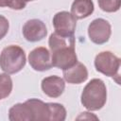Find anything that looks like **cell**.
<instances>
[{
  "label": "cell",
  "mask_w": 121,
  "mask_h": 121,
  "mask_svg": "<svg viewBox=\"0 0 121 121\" xmlns=\"http://www.w3.org/2000/svg\"><path fill=\"white\" fill-rule=\"evenodd\" d=\"M95 7L92 0H74L71 6V14L76 19H83L94 12Z\"/></svg>",
  "instance_id": "7c38bea8"
},
{
  "label": "cell",
  "mask_w": 121,
  "mask_h": 121,
  "mask_svg": "<svg viewBox=\"0 0 121 121\" xmlns=\"http://www.w3.org/2000/svg\"><path fill=\"white\" fill-rule=\"evenodd\" d=\"M9 24L8 19L5 16L0 15V40H2L7 35L9 31Z\"/></svg>",
  "instance_id": "ac0fdd59"
},
{
  "label": "cell",
  "mask_w": 121,
  "mask_h": 121,
  "mask_svg": "<svg viewBox=\"0 0 121 121\" xmlns=\"http://www.w3.org/2000/svg\"><path fill=\"white\" fill-rule=\"evenodd\" d=\"M28 1H33V0H28Z\"/></svg>",
  "instance_id": "44dd1931"
},
{
  "label": "cell",
  "mask_w": 121,
  "mask_h": 121,
  "mask_svg": "<svg viewBox=\"0 0 121 121\" xmlns=\"http://www.w3.org/2000/svg\"><path fill=\"white\" fill-rule=\"evenodd\" d=\"M26 54L18 45H9L0 54V68L7 74H15L26 65Z\"/></svg>",
  "instance_id": "3957f363"
},
{
  "label": "cell",
  "mask_w": 121,
  "mask_h": 121,
  "mask_svg": "<svg viewBox=\"0 0 121 121\" xmlns=\"http://www.w3.org/2000/svg\"><path fill=\"white\" fill-rule=\"evenodd\" d=\"M112 34L110 23L102 18L95 19L88 26V35L90 40L95 44H103L107 43Z\"/></svg>",
  "instance_id": "5b68a950"
},
{
  "label": "cell",
  "mask_w": 121,
  "mask_h": 121,
  "mask_svg": "<svg viewBox=\"0 0 121 121\" xmlns=\"http://www.w3.org/2000/svg\"><path fill=\"white\" fill-rule=\"evenodd\" d=\"M12 91V79L9 74H0V99L8 97Z\"/></svg>",
  "instance_id": "9a60e30c"
},
{
  "label": "cell",
  "mask_w": 121,
  "mask_h": 121,
  "mask_svg": "<svg viewBox=\"0 0 121 121\" xmlns=\"http://www.w3.org/2000/svg\"><path fill=\"white\" fill-rule=\"evenodd\" d=\"M33 114V121H48L49 112H48V104L37 98H30L26 101Z\"/></svg>",
  "instance_id": "4fadbf2b"
},
{
  "label": "cell",
  "mask_w": 121,
  "mask_h": 121,
  "mask_svg": "<svg viewBox=\"0 0 121 121\" xmlns=\"http://www.w3.org/2000/svg\"><path fill=\"white\" fill-rule=\"evenodd\" d=\"M28 61L30 66L35 71L43 72L52 67L51 54L45 47H36L28 55Z\"/></svg>",
  "instance_id": "52a82bcc"
},
{
  "label": "cell",
  "mask_w": 121,
  "mask_h": 121,
  "mask_svg": "<svg viewBox=\"0 0 121 121\" xmlns=\"http://www.w3.org/2000/svg\"><path fill=\"white\" fill-rule=\"evenodd\" d=\"M76 119H77V120H80V119H83V120H91V119L97 120L98 117L95 116L94 113H91V112H81Z\"/></svg>",
  "instance_id": "d6986e66"
},
{
  "label": "cell",
  "mask_w": 121,
  "mask_h": 121,
  "mask_svg": "<svg viewBox=\"0 0 121 121\" xmlns=\"http://www.w3.org/2000/svg\"><path fill=\"white\" fill-rule=\"evenodd\" d=\"M0 7H7V0H0Z\"/></svg>",
  "instance_id": "ffe728a7"
},
{
  "label": "cell",
  "mask_w": 121,
  "mask_h": 121,
  "mask_svg": "<svg viewBox=\"0 0 121 121\" xmlns=\"http://www.w3.org/2000/svg\"><path fill=\"white\" fill-rule=\"evenodd\" d=\"M49 118L48 121H63L66 118V110L60 103H47Z\"/></svg>",
  "instance_id": "5bb4252c"
},
{
  "label": "cell",
  "mask_w": 121,
  "mask_h": 121,
  "mask_svg": "<svg viewBox=\"0 0 121 121\" xmlns=\"http://www.w3.org/2000/svg\"><path fill=\"white\" fill-rule=\"evenodd\" d=\"M9 119L10 121H33V114L29 105L25 103H17L9 111Z\"/></svg>",
  "instance_id": "8fae6325"
},
{
  "label": "cell",
  "mask_w": 121,
  "mask_h": 121,
  "mask_svg": "<svg viewBox=\"0 0 121 121\" xmlns=\"http://www.w3.org/2000/svg\"><path fill=\"white\" fill-rule=\"evenodd\" d=\"M63 78L70 84H80L88 78V71L86 66L77 61L73 66L62 70Z\"/></svg>",
  "instance_id": "30bf717a"
},
{
  "label": "cell",
  "mask_w": 121,
  "mask_h": 121,
  "mask_svg": "<svg viewBox=\"0 0 121 121\" xmlns=\"http://www.w3.org/2000/svg\"><path fill=\"white\" fill-rule=\"evenodd\" d=\"M41 87L43 92L49 97H59L65 89L64 79L58 76H49L42 80Z\"/></svg>",
  "instance_id": "9c48e42d"
},
{
  "label": "cell",
  "mask_w": 121,
  "mask_h": 121,
  "mask_svg": "<svg viewBox=\"0 0 121 121\" xmlns=\"http://www.w3.org/2000/svg\"><path fill=\"white\" fill-rule=\"evenodd\" d=\"M53 26L55 32L61 35L71 36L75 33L77 19L68 11H60L53 17Z\"/></svg>",
  "instance_id": "8992f818"
},
{
  "label": "cell",
  "mask_w": 121,
  "mask_h": 121,
  "mask_svg": "<svg viewBox=\"0 0 121 121\" xmlns=\"http://www.w3.org/2000/svg\"><path fill=\"white\" fill-rule=\"evenodd\" d=\"M95 70L107 77H119L120 59L111 51H103L98 53L95 58Z\"/></svg>",
  "instance_id": "277c9868"
},
{
  "label": "cell",
  "mask_w": 121,
  "mask_h": 121,
  "mask_svg": "<svg viewBox=\"0 0 121 121\" xmlns=\"http://www.w3.org/2000/svg\"><path fill=\"white\" fill-rule=\"evenodd\" d=\"M28 0H7V7L11 9L20 10L25 9Z\"/></svg>",
  "instance_id": "e0dca14e"
},
{
  "label": "cell",
  "mask_w": 121,
  "mask_h": 121,
  "mask_svg": "<svg viewBox=\"0 0 121 121\" xmlns=\"http://www.w3.org/2000/svg\"><path fill=\"white\" fill-rule=\"evenodd\" d=\"M99 8L106 12H115L120 9L121 0H97Z\"/></svg>",
  "instance_id": "2e32d148"
},
{
  "label": "cell",
  "mask_w": 121,
  "mask_h": 121,
  "mask_svg": "<svg viewBox=\"0 0 121 121\" xmlns=\"http://www.w3.org/2000/svg\"><path fill=\"white\" fill-rule=\"evenodd\" d=\"M22 31L26 40L31 43L43 40L47 34L44 23L39 19H31L26 22Z\"/></svg>",
  "instance_id": "ba28073f"
},
{
  "label": "cell",
  "mask_w": 121,
  "mask_h": 121,
  "mask_svg": "<svg viewBox=\"0 0 121 121\" xmlns=\"http://www.w3.org/2000/svg\"><path fill=\"white\" fill-rule=\"evenodd\" d=\"M107 101V89L100 78L91 79L84 87L80 102L89 111H98L102 109Z\"/></svg>",
  "instance_id": "7a4b0ae2"
},
{
  "label": "cell",
  "mask_w": 121,
  "mask_h": 121,
  "mask_svg": "<svg viewBox=\"0 0 121 121\" xmlns=\"http://www.w3.org/2000/svg\"><path fill=\"white\" fill-rule=\"evenodd\" d=\"M48 45L51 51L52 66L64 70L78 61L74 35L66 36L54 32L49 37Z\"/></svg>",
  "instance_id": "6da1fadb"
}]
</instances>
